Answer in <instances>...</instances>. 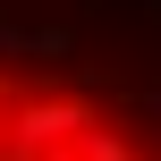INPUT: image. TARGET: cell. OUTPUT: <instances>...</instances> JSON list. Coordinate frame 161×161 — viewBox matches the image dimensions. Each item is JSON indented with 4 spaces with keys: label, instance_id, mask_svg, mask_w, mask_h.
I'll return each mask as SVG.
<instances>
[{
    "label": "cell",
    "instance_id": "obj_1",
    "mask_svg": "<svg viewBox=\"0 0 161 161\" xmlns=\"http://www.w3.org/2000/svg\"><path fill=\"white\" fill-rule=\"evenodd\" d=\"M85 127H93V102H76V93H25L0 119V153L8 161H51V153H76Z\"/></svg>",
    "mask_w": 161,
    "mask_h": 161
},
{
    "label": "cell",
    "instance_id": "obj_6",
    "mask_svg": "<svg viewBox=\"0 0 161 161\" xmlns=\"http://www.w3.org/2000/svg\"><path fill=\"white\" fill-rule=\"evenodd\" d=\"M51 161H76V153H51Z\"/></svg>",
    "mask_w": 161,
    "mask_h": 161
},
{
    "label": "cell",
    "instance_id": "obj_5",
    "mask_svg": "<svg viewBox=\"0 0 161 161\" xmlns=\"http://www.w3.org/2000/svg\"><path fill=\"white\" fill-rule=\"evenodd\" d=\"M144 8H153V17H161V0H144Z\"/></svg>",
    "mask_w": 161,
    "mask_h": 161
},
{
    "label": "cell",
    "instance_id": "obj_4",
    "mask_svg": "<svg viewBox=\"0 0 161 161\" xmlns=\"http://www.w3.org/2000/svg\"><path fill=\"white\" fill-rule=\"evenodd\" d=\"M136 110H144V119H161V85H144V93H136Z\"/></svg>",
    "mask_w": 161,
    "mask_h": 161
},
{
    "label": "cell",
    "instance_id": "obj_3",
    "mask_svg": "<svg viewBox=\"0 0 161 161\" xmlns=\"http://www.w3.org/2000/svg\"><path fill=\"white\" fill-rule=\"evenodd\" d=\"M34 51L42 59H68V25H34Z\"/></svg>",
    "mask_w": 161,
    "mask_h": 161
},
{
    "label": "cell",
    "instance_id": "obj_2",
    "mask_svg": "<svg viewBox=\"0 0 161 161\" xmlns=\"http://www.w3.org/2000/svg\"><path fill=\"white\" fill-rule=\"evenodd\" d=\"M76 161H136V144H127L119 127H102V119H93V127L76 136Z\"/></svg>",
    "mask_w": 161,
    "mask_h": 161
},
{
    "label": "cell",
    "instance_id": "obj_7",
    "mask_svg": "<svg viewBox=\"0 0 161 161\" xmlns=\"http://www.w3.org/2000/svg\"><path fill=\"white\" fill-rule=\"evenodd\" d=\"M0 119H8V110H0Z\"/></svg>",
    "mask_w": 161,
    "mask_h": 161
}]
</instances>
